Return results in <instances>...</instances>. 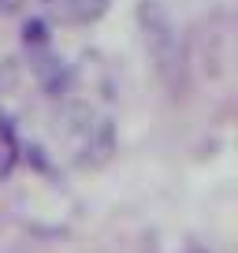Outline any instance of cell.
<instances>
[{"mask_svg":"<svg viewBox=\"0 0 238 253\" xmlns=\"http://www.w3.org/2000/svg\"><path fill=\"white\" fill-rule=\"evenodd\" d=\"M138 26H142L153 63H157V75L164 79L167 89L179 93L186 86V48L179 38V26L171 23V15L160 0H138Z\"/></svg>","mask_w":238,"mask_h":253,"instance_id":"1","label":"cell"},{"mask_svg":"<svg viewBox=\"0 0 238 253\" xmlns=\"http://www.w3.org/2000/svg\"><path fill=\"white\" fill-rule=\"evenodd\" d=\"M34 71H38V82H41V89H45L48 97H67V93H71L75 75H71V67H67L64 60L41 56V60L34 63Z\"/></svg>","mask_w":238,"mask_h":253,"instance_id":"2","label":"cell"},{"mask_svg":"<svg viewBox=\"0 0 238 253\" xmlns=\"http://www.w3.org/2000/svg\"><path fill=\"white\" fill-rule=\"evenodd\" d=\"M108 8L112 0H64V11L71 23H97Z\"/></svg>","mask_w":238,"mask_h":253,"instance_id":"3","label":"cell"},{"mask_svg":"<svg viewBox=\"0 0 238 253\" xmlns=\"http://www.w3.org/2000/svg\"><path fill=\"white\" fill-rule=\"evenodd\" d=\"M23 45L30 52H45L48 48V23L45 19H26L23 23Z\"/></svg>","mask_w":238,"mask_h":253,"instance_id":"4","label":"cell"},{"mask_svg":"<svg viewBox=\"0 0 238 253\" xmlns=\"http://www.w3.org/2000/svg\"><path fill=\"white\" fill-rule=\"evenodd\" d=\"M0 8H4V11H19V8H23V0H0Z\"/></svg>","mask_w":238,"mask_h":253,"instance_id":"5","label":"cell"}]
</instances>
